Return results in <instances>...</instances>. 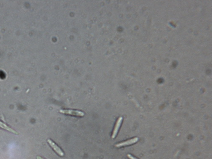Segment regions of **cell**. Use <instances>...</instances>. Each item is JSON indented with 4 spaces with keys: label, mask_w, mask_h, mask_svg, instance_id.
Here are the masks:
<instances>
[{
    "label": "cell",
    "mask_w": 212,
    "mask_h": 159,
    "mask_svg": "<svg viewBox=\"0 0 212 159\" xmlns=\"http://www.w3.org/2000/svg\"><path fill=\"white\" fill-rule=\"evenodd\" d=\"M37 159H44L42 158L41 157H40V156H37Z\"/></svg>",
    "instance_id": "obj_7"
},
{
    "label": "cell",
    "mask_w": 212,
    "mask_h": 159,
    "mask_svg": "<svg viewBox=\"0 0 212 159\" xmlns=\"http://www.w3.org/2000/svg\"><path fill=\"white\" fill-rule=\"evenodd\" d=\"M48 143L49 144V145H50L51 147H52V148L54 149V150L56 152L57 154H59V155H60V156H63L64 155V154L63 151L61 150V149H60V148H59V147H58V146H57V145L55 144V143H54V142H53L51 140L48 139Z\"/></svg>",
    "instance_id": "obj_3"
},
{
    "label": "cell",
    "mask_w": 212,
    "mask_h": 159,
    "mask_svg": "<svg viewBox=\"0 0 212 159\" xmlns=\"http://www.w3.org/2000/svg\"><path fill=\"white\" fill-rule=\"evenodd\" d=\"M127 157L129 159H138L136 158L133 157V156H132V155H131L130 154H127Z\"/></svg>",
    "instance_id": "obj_6"
},
{
    "label": "cell",
    "mask_w": 212,
    "mask_h": 159,
    "mask_svg": "<svg viewBox=\"0 0 212 159\" xmlns=\"http://www.w3.org/2000/svg\"><path fill=\"white\" fill-rule=\"evenodd\" d=\"M138 140V137H135V138L131 139L129 140H127L126 141L121 142V143L116 144L115 145V147H116L120 148L121 147L127 146V145H131V144H134L135 143H136Z\"/></svg>",
    "instance_id": "obj_2"
},
{
    "label": "cell",
    "mask_w": 212,
    "mask_h": 159,
    "mask_svg": "<svg viewBox=\"0 0 212 159\" xmlns=\"http://www.w3.org/2000/svg\"><path fill=\"white\" fill-rule=\"evenodd\" d=\"M0 127L3 128V129H5V130H7V131H9V132H11V133H13L17 134V135L18 134L17 132H16L15 130L12 129V128H10L9 126L6 125L5 124H3V123L1 122H0Z\"/></svg>",
    "instance_id": "obj_5"
},
{
    "label": "cell",
    "mask_w": 212,
    "mask_h": 159,
    "mask_svg": "<svg viewBox=\"0 0 212 159\" xmlns=\"http://www.w3.org/2000/svg\"><path fill=\"white\" fill-rule=\"evenodd\" d=\"M122 120H123V118L122 117H120L117 120L113 132V135H112V138H114L116 137L119 128H120L121 123H122Z\"/></svg>",
    "instance_id": "obj_4"
},
{
    "label": "cell",
    "mask_w": 212,
    "mask_h": 159,
    "mask_svg": "<svg viewBox=\"0 0 212 159\" xmlns=\"http://www.w3.org/2000/svg\"><path fill=\"white\" fill-rule=\"evenodd\" d=\"M60 112L66 114L71 115H76L77 116H83L85 115L84 112L78 110H61Z\"/></svg>",
    "instance_id": "obj_1"
}]
</instances>
